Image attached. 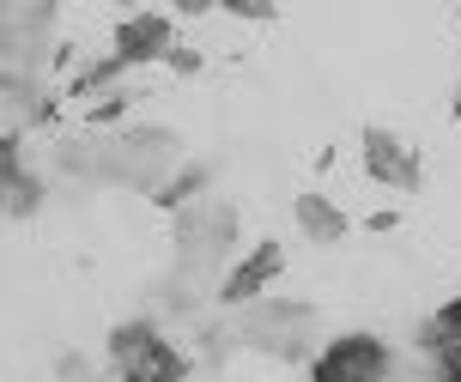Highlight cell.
Instances as JSON below:
<instances>
[{
    "label": "cell",
    "mask_w": 461,
    "mask_h": 382,
    "mask_svg": "<svg viewBox=\"0 0 461 382\" xmlns=\"http://www.w3.org/2000/svg\"><path fill=\"white\" fill-rule=\"evenodd\" d=\"M237 346H255V352H279V359H298L316 340V310L310 304H249L237 315Z\"/></svg>",
    "instance_id": "1"
},
{
    "label": "cell",
    "mask_w": 461,
    "mask_h": 382,
    "mask_svg": "<svg viewBox=\"0 0 461 382\" xmlns=\"http://www.w3.org/2000/svg\"><path fill=\"white\" fill-rule=\"evenodd\" d=\"M110 364L122 382H183L188 377V359L146 322H122L110 334Z\"/></svg>",
    "instance_id": "2"
},
{
    "label": "cell",
    "mask_w": 461,
    "mask_h": 382,
    "mask_svg": "<svg viewBox=\"0 0 461 382\" xmlns=\"http://www.w3.org/2000/svg\"><path fill=\"white\" fill-rule=\"evenodd\" d=\"M310 382H389V346L376 334L328 340L316 352V364H310Z\"/></svg>",
    "instance_id": "3"
},
{
    "label": "cell",
    "mask_w": 461,
    "mask_h": 382,
    "mask_svg": "<svg viewBox=\"0 0 461 382\" xmlns=\"http://www.w3.org/2000/svg\"><path fill=\"white\" fill-rule=\"evenodd\" d=\"M230 237H237V213L225 201H207V206H188L183 225H176V249H183L188 268H212L230 255Z\"/></svg>",
    "instance_id": "4"
},
{
    "label": "cell",
    "mask_w": 461,
    "mask_h": 382,
    "mask_svg": "<svg viewBox=\"0 0 461 382\" xmlns=\"http://www.w3.org/2000/svg\"><path fill=\"white\" fill-rule=\"evenodd\" d=\"M55 31V6H6V73L13 79H37L49 61V37Z\"/></svg>",
    "instance_id": "5"
},
{
    "label": "cell",
    "mask_w": 461,
    "mask_h": 382,
    "mask_svg": "<svg viewBox=\"0 0 461 382\" xmlns=\"http://www.w3.org/2000/svg\"><path fill=\"white\" fill-rule=\"evenodd\" d=\"M365 170L383 182V188H419V182H425L419 152L401 134H389V128H365Z\"/></svg>",
    "instance_id": "6"
},
{
    "label": "cell",
    "mask_w": 461,
    "mask_h": 382,
    "mask_svg": "<svg viewBox=\"0 0 461 382\" xmlns=\"http://www.w3.org/2000/svg\"><path fill=\"white\" fill-rule=\"evenodd\" d=\"M279 273H285V249H279V243H255L249 255L225 273L219 304H255V297H261V286H274Z\"/></svg>",
    "instance_id": "7"
},
{
    "label": "cell",
    "mask_w": 461,
    "mask_h": 382,
    "mask_svg": "<svg viewBox=\"0 0 461 382\" xmlns=\"http://www.w3.org/2000/svg\"><path fill=\"white\" fill-rule=\"evenodd\" d=\"M170 19L164 13H140V19L115 24V61L122 68H140V61H170Z\"/></svg>",
    "instance_id": "8"
},
{
    "label": "cell",
    "mask_w": 461,
    "mask_h": 382,
    "mask_svg": "<svg viewBox=\"0 0 461 382\" xmlns=\"http://www.w3.org/2000/svg\"><path fill=\"white\" fill-rule=\"evenodd\" d=\"M0 177H6V219H24L31 206L43 201V188L24 177V164H19V140L6 134V146H0Z\"/></svg>",
    "instance_id": "9"
},
{
    "label": "cell",
    "mask_w": 461,
    "mask_h": 382,
    "mask_svg": "<svg viewBox=\"0 0 461 382\" xmlns=\"http://www.w3.org/2000/svg\"><path fill=\"white\" fill-rule=\"evenodd\" d=\"M298 225H303V237H316V243H340L346 237V213L328 195H298Z\"/></svg>",
    "instance_id": "10"
},
{
    "label": "cell",
    "mask_w": 461,
    "mask_h": 382,
    "mask_svg": "<svg viewBox=\"0 0 461 382\" xmlns=\"http://www.w3.org/2000/svg\"><path fill=\"white\" fill-rule=\"evenodd\" d=\"M456 115H461V86H456Z\"/></svg>",
    "instance_id": "11"
}]
</instances>
